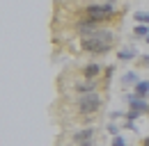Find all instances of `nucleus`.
Here are the masks:
<instances>
[{
    "instance_id": "1",
    "label": "nucleus",
    "mask_w": 149,
    "mask_h": 146,
    "mask_svg": "<svg viewBox=\"0 0 149 146\" xmlns=\"http://www.w3.org/2000/svg\"><path fill=\"white\" fill-rule=\"evenodd\" d=\"M115 46V32L112 30H96L92 36H85L80 41V50L87 55H106Z\"/></svg>"
},
{
    "instance_id": "2",
    "label": "nucleus",
    "mask_w": 149,
    "mask_h": 146,
    "mask_svg": "<svg viewBox=\"0 0 149 146\" xmlns=\"http://www.w3.org/2000/svg\"><path fill=\"white\" fill-rule=\"evenodd\" d=\"M115 16V7L112 2H94V5H87L85 7V18L87 21H94V23H103L108 18Z\"/></svg>"
},
{
    "instance_id": "3",
    "label": "nucleus",
    "mask_w": 149,
    "mask_h": 146,
    "mask_svg": "<svg viewBox=\"0 0 149 146\" xmlns=\"http://www.w3.org/2000/svg\"><path fill=\"white\" fill-rule=\"evenodd\" d=\"M78 112L80 114H85V116H92L99 112L101 107V96H99V91H90V94H83V96H78Z\"/></svg>"
},
{
    "instance_id": "4",
    "label": "nucleus",
    "mask_w": 149,
    "mask_h": 146,
    "mask_svg": "<svg viewBox=\"0 0 149 146\" xmlns=\"http://www.w3.org/2000/svg\"><path fill=\"white\" fill-rule=\"evenodd\" d=\"M76 30H78V34L85 39V36H92L94 32H96V30H101V28H99V23L87 21V18L83 16V21H78V23H76Z\"/></svg>"
},
{
    "instance_id": "5",
    "label": "nucleus",
    "mask_w": 149,
    "mask_h": 146,
    "mask_svg": "<svg viewBox=\"0 0 149 146\" xmlns=\"http://www.w3.org/2000/svg\"><path fill=\"white\" fill-rule=\"evenodd\" d=\"M126 101H129V110H135V112H140V114H147L149 112V103L145 98H140V96H135V94H126Z\"/></svg>"
},
{
    "instance_id": "6",
    "label": "nucleus",
    "mask_w": 149,
    "mask_h": 146,
    "mask_svg": "<svg viewBox=\"0 0 149 146\" xmlns=\"http://www.w3.org/2000/svg\"><path fill=\"white\" fill-rule=\"evenodd\" d=\"M92 137H94V128L87 126V128L78 130V132L74 135V142H76L78 146H90V144H92Z\"/></svg>"
},
{
    "instance_id": "7",
    "label": "nucleus",
    "mask_w": 149,
    "mask_h": 146,
    "mask_svg": "<svg viewBox=\"0 0 149 146\" xmlns=\"http://www.w3.org/2000/svg\"><path fill=\"white\" fill-rule=\"evenodd\" d=\"M101 71H103V69H101L99 64H87V66L83 69V78H85V80H96Z\"/></svg>"
},
{
    "instance_id": "8",
    "label": "nucleus",
    "mask_w": 149,
    "mask_h": 146,
    "mask_svg": "<svg viewBox=\"0 0 149 146\" xmlns=\"http://www.w3.org/2000/svg\"><path fill=\"white\" fill-rule=\"evenodd\" d=\"M138 82H140V78H138L135 71H129V73L122 75V87H124V89H126V87H135Z\"/></svg>"
},
{
    "instance_id": "9",
    "label": "nucleus",
    "mask_w": 149,
    "mask_h": 146,
    "mask_svg": "<svg viewBox=\"0 0 149 146\" xmlns=\"http://www.w3.org/2000/svg\"><path fill=\"white\" fill-rule=\"evenodd\" d=\"M76 91H78V96L90 94V91H96V80H85V82L76 85Z\"/></svg>"
},
{
    "instance_id": "10",
    "label": "nucleus",
    "mask_w": 149,
    "mask_h": 146,
    "mask_svg": "<svg viewBox=\"0 0 149 146\" xmlns=\"http://www.w3.org/2000/svg\"><path fill=\"white\" fill-rule=\"evenodd\" d=\"M133 89H135V91H133L135 96H140V98H147V96H149V80H140V82H138Z\"/></svg>"
},
{
    "instance_id": "11",
    "label": "nucleus",
    "mask_w": 149,
    "mask_h": 146,
    "mask_svg": "<svg viewBox=\"0 0 149 146\" xmlns=\"http://www.w3.org/2000/svg\"><path fill=\"white\" fill-rule=\"evenodd\" d=\"M117 59H119V62H131V59H138V55H135L133 48H122V50L117 53Z\"/></svg>"
},
{
    "instance_id": "12",
    "label": "nucleus",
    "mask_w": 149,
    "mask_h": 146,
    "mask_svg": "<svg viewBox=\"0 0 149 146\" xmlns=\"http://www.w3.org/2000/svg\"><path fill=\"white\" fill-rule=\"evenodd\" d=\"M133 34L140 36V39H147V36H149V25H142V23H138V25H135V30H133Z\"/></svg>"
},
{
    "instance_id": "13",
    "label": "nucleus",
    "mask_w": 149,
    "mask_h": 146,
    "mask_svg": "<svg viewBox=\"0 0 149 146\" xmlns=\"http://www.w3.org/2000/svg\"><path fill=\"white\" fill-rule=\"evenodd\" d=\"M135 23H142V25H149V12H135Z\"/></svg>"
},
{
    "instance_id": "14",
    "label": "nucleus",
    "mask_w": 149,
    "mask_h": 146,
    "mask_svg": "<svg viewBox=\"0 0 149 146\" xmlns=\"http://www.w3.org/2000/svg\"><path fill=\"white\" fill-rule=\"evenodd\" d=\"M112 73H115V66H106V69H103V85H106V87H108V82H110Z\"/></svg>"
},
{
    "instance_id": "15",
    "label": "nucleus",
    "mask_w": 149,
    "mask_h": 146,
    "mask_svg": "<svg viewBox=\"0 0 149 146\" xmlns=\"http://www.w3.org/2000/svg\"><path fill=\"white\" fill-rule=\"evenodd\" d=\"M138 66H140V69H149V55L138 57Z\"/></svg>"
},
{
    "instance_id": "16",
    "label": "nucleus",
    "mask_w": 149,
    "mask_h": 146,
    "mask_svg": "<svg viewBox=\"0 0 149 146\" xmlns=\"http://www.w3.org/2000/svg\"><path fill=\"white\" fill-rule=\"evenodd\" d=\"M110 146H126V139L119 135V137H112V144Z\"/></svg>"
},
{
    "instance_id": "17",
    "label": "nucleus",
    "mask_w": 149,
    "mask_h": 146,
    "mask_svg": "<svg viewBox=\"0 0 149 146\" xmlns=\"http://www.w3.org/2000/svg\"><path fill=\"white\" fill-rule=\"evenodd\" d=\"M108 132H110L112 137H119V126H115V123H108Z\"/></svg>"
},
{
    "instance_id": "18",
    "label": "nucleus",
    "mask_w": 149,
    "mask_h": 146,
    "mask_svg": "<svg viewBox=\"0 0 149 146\" xmlns=\"http://www.w3.org/2000/svg\"><path fill=\"white\" fill-rule=\"evenodd\" d=\"M138 116H140V112H135V110H129V112H126V119H129V121H135Z\"/></svg>"
},
{
    "instance_id": "19",
    "label": "nucleus",
    "mask_w": 149,
    "mask_h": 146,
    "mask_svg": "<svg viewBox=\"0 0 149 146\" xmlns=\"http://www.w3.org/2000/svg\"><path fill=\"white\" fill-rule=\"evenodd\" d=\"M142 146H149V137H145V139H142Z\"/></svg>"
},
{
    "instance_id": "20",
    "label": "nucleus",
    "mask_w": 149,
    "mask_h": 146,
    "mask_svg": "<svg viewBox=\"0 0 149 146\" xmlns=\"http://www.w3.org/2000/svg\"><path fill=\"white\" fill-rule=\"evenodd\" d=\"M145 41H147V43H149V36H147V39H145Z\"/></svg>"
}]
</instances>
